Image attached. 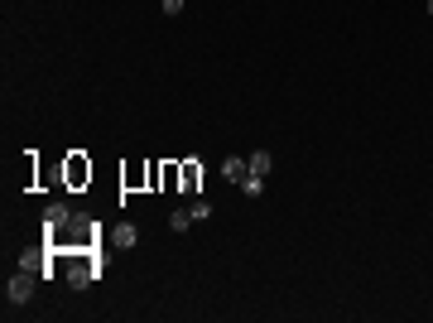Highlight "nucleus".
Masks as SVG:
<instances>
[{
	"mask_svg": "<svg viewBox=\"0 0 433 323\" xmlns=\"http://www.w3.org/2000/svg\"><path fill=\"white\" fill-rule=\"evenodd\" d=\"M34 280H39V275L24 270V265L10 270V280H5V304H29V299H34Z\"/></svg>",
	"mask_w": 433,
	"mask_h": 323,
	"instance_id": "1",
	"label": "nucleus"
},
{
	"mask_svg": "<svg viewBox=\"0 0 433 323\" xmlns=\"http://www.w3.org/2000/svg\"><path fill=\"white\" fill-rule=\"evenodd\" d=\"M97 275H102V270H97L92 256H73V270H68V285H73V290H87Z\"/></svg>",
	"mask_w": 433,
	"mask_h": 323,
	"instance_id": "2",
	"label": "nucleus"
},
{
	"mask_svg": "<svg viewBox=\"0 0 433 323\" xmlns=\"http://www.w3.org/2000/svg\"><path fill=\"white\" fill-rule=\"evenodd\" d=\"M63 232H68V241H63V246H82V241H92V232H97V222H92V217H73V222H68V227H63ZM63 232H58V236H63ZM58 236H53V241H58ZM53 251H58V246H53Z\"/></svg>",
	"mask_w": 433,
	"mask_h": 323,
	"instance_id": "3",
	"label": "nucleus"
},
{
	"mask_svg": "<svg viewBox=\"0 0 433 323\" xmlns=\"http://www.w3.org/2000/svg\"><path fill=\"white\" fill-rule=\"evenodd\" d=\"M73 217H77V213H73L68 203H48V208H44V232H48V241H53V236H58Z\"/></svg>",
	"mask_w": 433,
	"mask_h": 323,
	"instance_id": "4",
	"label": "nucleus"
},
{
	"mask_svg": "<svg viewBox=\"0 0 433 323\" xmlns=\"http://www.w3.org/2000/svg\"><path fill=\"white\" fill-rule=\"evenodd\" d=\"M198 179H203V164H198V159L178 164V189H183V193H198Z\"/></svg>",
	"mask_w": 433,
	"mask_h": 323,
	"instance_id": "5",
	"label": "nucleus"
},
{
	"mask_svg": "<svg viewBox=\"0 0 433 323\" xmlns=\"http://www.w3.org/2000/svg\"><path fill=\"white\" fill-rule=\"evenodd\" d=\"M250 174V164H246V155H231V159H221V179H231V184H241Z\"/></svg>",
	"mask_w": 433,
	"mask_h": 323,
	"instance_id": "6",
	"label": "nucleus"
},
{
	"mask_svg": "<svg viewBox=\"0 0 433 323\" xmlns=\"http://www.w3.org/2000/svg\"><path fill=\"white\" fill-rule=\"evenodd\" d=\"M246 164H250V174H270L275 169V155L270 150H255V155H246Z\"/></svg>",
	"mask_w": 433,
	"mask_h": 323,
	"instance_id": "7",
	"label": "nucleus"
},
{
	"mask_svg": "<svg viewBox=\"0 0 433 323\" xmlns=\"http://www.w3.org/2000/svg\"><path fill=\"white\" fill-rule=\"evenodd\" d=\"M111 241H116V246H125V251H130V246H135V241H140V232H135V222H120V227H116V232H111Z\"/></svg>",
	"mask_w": 433,
	"mask_h": 323,
	"instance_id": "8",
	"label": "nucleus"
},
{
	"mask_svg": "<svg viewBox=\"0 0 433 323\" xmlns=\"http://www.w3.org/2000/svg\"><path fill=\"white\" fill-rule=\"evenodd\" d=\"M241 193L246 198H265V174H246L241 179Z\"/></svg>",
	"mask_w": 433,
	"mask_h": 323,
	"instance_id": "9",
	"label": "nucleus"
},
{
	"mask_svg": "<svg viewBox=\"0 0 433 323\" xmlns=\"http://www.w3.org/2000/svg\"><path fill=\"white\" fill-rule=\"evenodd\" d=\"M188 213H193V222H212V203H208V198H193Z\"/></svg>",
	"mask_w": 433,
	"mask_h": 323,
	"instance_id": "10",
	"label": "nucleus"
},
{
	"mask_svg": "<svg viewBox=\"0 0 433 323\" xmlns=\"http://www.w3.org/2000/svg\"><path fill=\"white\" fill-rule=\"evenodd\" d=\"M188 227H193V213H188V208H178V213L169 217V232H188Z\"/></svg>",
	"mask_w": 433,
	"mask_h": 323,
	"instance_id": "11",
	"label": "nucleus"
},
{
	"mask_svg": "<svg viewBox=\"0 0 433 323\" xmlns=\"http://www.w3.org/2000/svg\"><path fill=\"white\" fill-rule=\"evenodd\" d=\"M87 174H92V169H82V159H73V164H68V179H73V184H77V179H87Z\"/></svg>",
	"mask_w": 433,
	"mask_h": 323,
	"instance_id": "12",
	"label": "nucleus"
},
{
	"mask_svg": "<svg viewBox=\"0 0 433 323\" xmlns=\"http://www.w3.org/2000/svg\"><path fill=\"white\" fill-rule=\"evenodd\" d=\"M164 15H183V0H164Z\"/></svg>",
	"mask_w": 433,
	"mask_h": 323,
	"instance_id": "13",
	"label": "nucleus"
},
{
	"mask_svg": "<svg viewBox=\"0 0 433 323\" xmlns=\"http://www.w3.org/2000/svg\"><path fill=\"white\" fill-rule=\"evenodd\" d=\"M429 15H433V0H429Z\"/></svg>",
	"mask_w": 433,
	"mask_h": 323,
	"instance_id": "14",
	"label": "nucleus"
}]
</instances>
